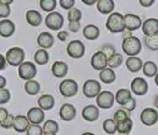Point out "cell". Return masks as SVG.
<instances>
[{
  "mask_svg": "<svg viewBox=\"0 0 158 135\" xmlns=\"http://www.w3.org/2000/svg\"><path fill=\"white\" fill-rule=\"evenodd\" d=\"M106 26L109 32L112 33H118L123 32L126 29L125 27V21H124V16H122L120 13L113 12L108 17Z\"/></svg>",
  "mask_w": 158,
  "mask_h": 135,
  "instance_id": "cell-1",
  "label": "cell"
},
{
  "mask_svg": "<svg viewBox=\"0 0 158 135\" xmlns=\"http://www.w3.org/2000/svg\"><path fill=\"white\" fill-rule=\"evenodd\" d=\"M122 50L127 56H130V57L139 55L142 51L141 40L135 36L124 38L122 42Z\"/></svg>",
  "mask_w": 158,
  "mask_h": 135,
  "instance_id": "cell-2",
  "label": "cell"
},
{
  "mask_svg": "<svg viewBox=\"0 0 158 135\" xmlns=\"http://www.w3.org/2000/svg\"><path fill=\"white\" fill-rule=\"evenodd\" d=\"M24 58H25V53L22 50V48L19 47H12L8 49L6 54V62L13 67H17V66L19 67L23 63Z\"/></svg>",
  "mask_w": 158,
  "mask_h": 135,
  "instance_id": "cell-3",
  "label": "cell"
},
{
  "mask_svg": "<svg viewBox=\"0 0 158 135\" xmlns=\"http://www.w3.org/2000/svg\"><path fill=\"white\" fill-rule=\"evenodd\" d=\"M64 18L63 16L56 11L49 13L45 18V25L48 29L52 31H58L63 27Z\"/></svg>",
  "mask_w": 158,
  "mask_h": 135,
  "instance_id": "cell-4",
  "label": "cell"
},
{
  "mask_svg": "<svg viewBox=\"0 0 158 135\" xmlns=\"http://www.w3.org/2000/svg\"><path fill=\"white\" fill-rule=\"evenodd\" d=\"M79 90V86L74 80L67 79L59 84V92L65 97L74 96Z\"/></svg>",
  "mask_w": 158,
  "mask_h": 135,
  "instance_id": "cell-5",
  "label": "cell"
},
{
  "mask_svg": "<svg viewBox=\"0 0 158 135\" xmlns=\"http://www.w3.org/2000/svg\"><path fill=\"white\" fill-rule=\"evenodd\" d=\"M67 53L72 58H81L84 56L85 46L83 43L79 40L71 41L67 46Z\"/></svg>",
  "mask_w": 158,
  "mask_h": 135,
  "instance_id": "cell-6",
  "label": "cell"
},
{
  "mask_svg": "<svg viewBox=\"0 0 158 135\" xmlns=\"http://www.w3.org/2000/svg\"><path fill=\"white\" fill-rule=\"evenodd\" d=\"M19 75L22 80L31 81L37 74L36 66L31 62H23L19 67Z\"/></svg>",
  "mask_w": 158,
  "mask_h": 135,
  "instance_id": "cell-7",
  "label": "cell"
},
{
  "mask_svg": "<svg viewBox=\"0 0 158 135\" xmlns=\"http://www.w3.org/2000/svg\"><path fill=\"white\" fill-rule=\"evenodd\" d=\"M83 95L88 98H94L101 92V85L95 80H88L83 84Z\"/></svg>",
  "mask_w": 158,
  "mask_h": 135,
  "instance_id": "cell-8",
  "label": "cell"
},
{
  "mask_svg": "<svg viewBox=\"0 0 158 135\" xmlns=\"http://www.w3.org/2000/svg\"><path fill=\"white\" fill-rule=\"evenodd\" d=\"M92 67L96 70H103L108 66V57L103 51H97L94 53L91 59Z\"/></svg>",
  "mask_w": 158,
  "mask_h": 135,
  "instance_id": "cell-9",
  "label": "cell"
},
{
  "mask_svg": "<svg viewBox=\"0 0 158 135\" xmlns=\"http://www.w3.org/2000/svg\"><path fill=\"white\" fill-rule=\"evenodd\" d=\"M114 95L109 91H104L99 94V95L96 97V104L98 108H101L103 109H109L114 105Z\"/></svg>",
  "mask_w": 158,
  "mask_h": 135,
  "instance_id": "cell-10",
  "label": "cell"
},
{
  "mask_svg": "<svg viewBox=\"0 0 158 135\" xmlns=\"http://www.w3.org/2000/svg\"><path fill=\"white\" fill-rule=\"evenodd\" d=\"M158 120V112L154 108H145L141 113V121L146 126H153Z\"/></svg>",
  "mask_w": 158,
  "mask_h": 135,
  "instance_id": "cell-11",
  "label": "cell"
},
{
  "mask_svg": "<svg viewBox=\"0 0 158 135\" xmlns=\"http://www.w3.org/2000/svg\"><path fill=\"white\" fill-rule=\"evenodd\" d=\"M131 91L136 95H144L148 92V83L147 82L141 77L133 79L131 84Z\"/></svg>",
  "mask_w": 158,
  "mask_h": 135,
  "instance_id": "cell-12",
  "label": "cell"
},
{
  "mask_svg": "<svg viewBox=\"0 0 158 135\" xmlns=\"http://www.w3.org/2000/svg\"><path fill=\"white\" fill-rule=\"evenodd\" d=\"M124 21H125L126 29L129 30L130 32L136 31L140 29L141 26L143 27V22H142L141 18L135 14H131V13L126 14L124 16Z\"/></svg>",
  "mask_w": 158,
  "mask_h": 135,
  "instance_id": "cell-13",
  "label": "cell"
},
{
  "mask_svg": "<svg viewBox=\"0 0 158 135\" xmlns=\"http://www.w3.org/2000/svg\"><path fill=\"white\" fill-rule=\"evenodd\" d=\"M44 112L40 108H31L27 113V118L31 124L35 125H39L42 122H44Z\"/></svg>",
  "mask_w": 158,
  "mask_h": 135,
  "instance_id": "cell-14",
  "label": "cell"
},
{
  "mask_svg": "<svg viewBox=\"0 0 158 135\" xmlns=\"http://www.w3.org/2000/svg\"><path fill=\"white\" fill-rule=\"evenodd\" d=\"M142 29L145 36H153L158 34V19L155 18L146 19L143 22Z\"/></svg>",
  "mask_w": 158,
  "mask_h": 135,
  "instance_id": "cell-15",
  "label": "cell"
},
{
  "mask_svg": "<svg viewBox=\"0 0 158 135\" xmlns=\"http://www.w3.org/2000/svg\"><path fill=\"white\" fill-rule=\"evenodd\" d=\"M59 116L64 121H70L76 117V109L71 104H64L60 108Z\"/></svg>",
  "mask_w": 158,
  "mask_h": 135,
  "instance_id": "cell-16",
  "label": "cell"
},
{
  "mask_svg": "<svg viewBox=\"0 0 158 135\" xmlns=\"http://www.w3.org/2000/svg\"><path fill=\"white\" fill-rule=\"evenodd\" d=\"M82 118L89 122H94L99 118V109L94 105L85 107L81 112Z\"/></svg>",
  "mask_w": 158,
  "mask_h": 135,
  "instance_id": "cell-17",
  "label": "cell"
},
{
  "mask_svg": "<svg viewBox=\"0 0 158 135\" xmlns=\"http://www.w3.org/2000/svg\"><path fill=\"white\" fill-rule=\"evenodd\" d=\"M37 44L43 49L51 48L54 44V37L51 33H49L47 32H44L38 35Z\"/></svg>",
  "mask_w": 158,
  "mask_h": 135,
  "instance_id": "cell-18",
  "label": "cell"
},
{
  "mask_svg": "<svg viewBox=\"0 0 158 135\" xmlns=\"http://www.w3.org/2000/svg\"><path fill=\"white\" fill-rule=\"evenodd\" d=\"M30 126V121L27 117L19 115L15 117L14 123H13V129L18 133H24L27 132L28 128Z\"/></svg>",
  "mask_w": 158,
  "mask_h": 135,
  "instance_id": "cell-19",
  "label": "cell"
},
{
  "mask_svg": "<svg viewBox=\"0 0 158 135\" xmlns=\"http://www.w3.org/2000/svg\"><path fill=\"white\" fill-rule=\"evenodd\" d=\"M15 32V24L9 19L0 21V34L2 37H10Z\"/></svg>",
  "mask_w": 158,
  "mask_h": 135,
  "instance_id": "cell-20",
  "label": "cell"
},
{
  "mask_svg": "<svg viewBox=\"0 0 158 135\" xmlns=\"http://www.w3.org/2000/svg\"><path fill=\"white\" fill-rule=\"evenodd\" d=\"M68 65L63 61H56L52 66V73L56 78H63L68 73Z\"/></svg>",
  "mask_w": 158,
  "mask_h": 135,
  "instance_id": "cell-21",
  "label": "cell"
},
{
  "mask_svg": "<svg viewBox=\"0 0 158 135\" xmlns=\"http://www.w3.org/2000/svg\"><path fill=\"white\" fill-rule=\"evenodd\" d=\"M126 67L131 72H138L143 68V63L140 57H131L126 60Z\"/></svg>",
  "mask_w": 158,
  "mask_h": 135,
  "instance_id": "cell-22",
  "label": "cell"
},
{
  "mask_svg": "<svg viewBox=\"0 0 158 135\" xmlns=\"http://www.w3.org/2000/svg\"><path fill=\"white\" fill-rule=\"evenodd\" d=\"M38 106L43 110H50L55 106V99L51 95H43L38 99Z\"/></svg>",
  "mask_w": 158,
  "mask_h": 135,
  "instance_id": "cell-23",
  "label": "cell"
},
{
  "mask_svg": "<svg viewBox=\"0 0 158 135\" xmlns=\"http://www.w3.org/2000/svg\"><path fill=\"white\" fill-rule=\"evenodd\" d=\"M26 20L31 26L37 27L42 23L43 18H42V15L38 11H36V10H29L26 13Z\"/></svg>",
  "mask_w": 158,
  "mask_h": 135,
  "instance_id": "cell-24",
  "label": "cell"
},
{
  "mask_svg": "<svg viewBox=\"0 0 158 135\" xmlns=\"http://www.w3.org/2000/svg\"><path fill=\"white\" fill-rule=\"evenodd\" d=\"M83 35L86 39L90 40V41H94V40H96L99 35H100V30L98 27H96L95 25H93V24H89L87 26L84 27L83 31Z\"/></svg>",
  "mask_w": 158,
  "mask_h": 135,
  "instance_id": "cell-25",
  "label": "cell"
},
{
  "mask_svg": "<svg viewBox=\"0 0 158 135\" xmlns=\"http://www.w3.org/2000/svg\"><path fill=\"white\" fill-rule=\"evenodd\" d=\"M132 98L131 93L128 89H119L116 94V101L121 107L125 106Z\"/></svg>",
  "mask_w": 158,
  "mask_h": 135,
  "instance_id": "cell-26",
  "label": "cell"
},
{
  "mask_svg": "<svg viewBox=\"0 0 158 135\" xmlns=\"http://www.w3.org/2000/svg\"><path fill=\"white\" fill-rule=\"evenodd\" d=\"M97 9L102 14L111 13L115 7V3L113 0H99L96 3Z\"/></svg>",
  "mask_w": 158,
  "mask_h": 135,
  "instance_id": "cell-27",
  "label": "cell"
},
{
  "mask_svg": "<svg viewBox=\"0 0 158 135\" xmlns=\"http://www.w3.org/2000/svg\"><path fill=\"white\" fill-rule=\"evenodd\" d=\"M99 77H100V80L104 83L110 84V83H112V82H115V80H116V73H115V71L112 69H110V68L107 69L106 68V69L103 70L100 72Z\"/></svg>",
  "mask_w": 158,
  "mask_h": 135,
  "instance_id": "cell-28",
  "label": "cell"
},
{
  "mask_svg": "<svg viewBox=\"0 0 158 135\" xmlns=\"http://www.w3.org/2000/svg\"><path fill=\"white\" fill-rule=\"evenodd\" d=\"M118 125V133L121 135H129V133L131 132L132 130V126H133V122L131 120V119H128L124 121H121L119 123H117Z\"/></svg>",
  "mask_w": 158,
  "mask_h": 135,
  "instance_id": "cell-29",
  "label": "cell"
},
{
  "mask_svg": "<svg viewBox=\"0 0 158 135\" xmlns=\"http://www.w3.org/2000/svg\"><path fill=\"white\" fill-rule=\"evenodd\" d=\"M34 61L38 65H45L49 61V54L45 49H39L34 54Z\"/></svg>",
  "mask_w": 158,
  "mask_h": 135,
  "instance_id": "cell-30",
  "label": "cell"
},
{
  "mask_svg": "<svg viewBox=\"0 0 158 135\" xmlns=\"http://www.w3.org/2000/svg\"><path fill=\"white\" fill-rule=\"evenodd\" d=\"M143 73L145 76L152 78L157 75V66L153 61H146L143 64Z\"/></svg>",
  "mask_w": 158,
  "mask_h": 135,
  "instance_id": "cell-31",
  "label": "cell"
},
{
  "mask_svg": "<svg viewBox=\"0 0 158 135\" xmlns=\"http://www.w3.org/2000/svg\"><path fill=\"white\" fill-rule=\"evenodd\" d=\"M24 88H25V91L28 95H35L39 93L40 91V84L38 82L34 81V80H31V81H28L25 85H24Z\"/></svg>",
  "mask_w": 158,
  "mask_h": 135,
  "instance_id": "cell-32",
  "label": "cell"
},
{
  "mask_svg": "<svg viewBox=\"0 0 158 135\" xmlns=\"http://www.w3.org/2000/svg\"><path fill=\"white\" fill-rule=\"evenodd\" d=\"M44 133H52V134H56L59 132V126L56 121L55 120H47L44 122V127H43Z\"/></svg>",
  "mask_w": 158,
  "mask_h": 135,
  "instance_id": "cell-33",
  "label": "cell"
},
{
  "mask_svg": "<svg viewBox=\"0 0 158 135\" xmlns=\"http://www.w3.org/2000/svg\"><path fill=\"white\" fill-rule=\"evenodd\" d=\"M103 129L107 134H115L118 132V125L114 120L107 119L103 123Z\"/></svg>",
  "mask_w": 158,
  "mask_h": 135,
  "instance_id": "cell-34",
  "label": "cell"
},
{
  "mask_svg": "<svg viewBox=\"0 0 158 135\" xmlns=\"http://www.w3.org/2000/svg\"><path fill=\"white\" fill-rule=\"evenodd\" d=\"M144 44L146 47L152 51H157L158 50V34L153 35V36H145Z\"/></svg>",
  "mask_w": 158,
  "mask_h": 135,
  "instance_id": "cell-35",
  "label": "cell"
},
{
  "mask_svg": "<svg viewBox=\"0 0 158 135\" xmlns=\"http://www.w3.org/2000/svg\"><path fill=\"white\" fill-rule=\"evenodd\" d=\"M123 62V57L120 54H115L113 56H111L110 57H108V66L110 67V69H116L118 68Z\"/></svg>",
  "mask_w": 158,
  "mask_h": 135,
  "instance_id": "cell-36",
  "label": "cell"
},
{
  "mask_svg": "<svg viewBox=\"0 0 158 135\" xmlns=\"http://www.w3.org/2000/svg\"><path fill=\"white\" fill-rule=\"evenodd\" d=\"M40 6L43 10L46 12H54L53 10L56 7V0H41Z\"/></svg>",
  "mask_w": 158,
  "mask_h": 135,
  "instance_id": "cell-37",
  "label": "cell"
},
{
  "mask_svg": "<svg viewBox=\"0 0 158 135\" xmlns=\"http://www.w3.org/2000/svg\"><path fill=\"white\" fill-rule=\"evenodd\" d=\"M81 17H82L81 11L78 8H75V7L70 9L68 13V20L69 22L80 21L81 19Z\"/></svg>",
  "mask_w": 158,
  "mask_h": 135,
  "instance_id": "cell-38",
  "label": "cell"
},
{
  "mask_svg": "<svg viewBox=\"0 0 158 135\" xmlns=\"http://www.w3.org/2000/svg\"><path fill=\"white\" fill-rule=\"evenodd\" d=\"M128 119H130V114L126 110H124V109H118L114 114V120L117 123H119L121 121H124V120H126Z\"/></svg>",
  "mask_w": 158,
  "mask_h": 135,
  "instance_id": "cell-39",
  "label": "cell"
},
{
  "mask_svg": "<svg viewBox=\"0 0 158 135\" xmlns=\"http://www.w3.org/2000/svg\"><path fill=\"white\" fill-rule=\"evenodd\" d=\"M26 133L27 135H44V130L40 125L31 124L29 126Z\"/></svg>",
  "mask_w": 158,
  "mask_h": 135,
  "instance_id": "cell-40",
  "label": "cell"
},
{
  "mask_svg": "<svg viewBox=\"0 0 158 135\" xmlns=\"http://www.w3.org/2000/svg\"><path fill=\"white\" fill-rule=\"evenodd\" d=\"M10 14V7L7 4L4 3L3 1L0 2V17L2 19L8 17Z\"/></svg>",
  "mask_w": 158,
  "mask_h": 135,
  "instance_id": "cell-41",
  "label": "cell"
},
{
  "mask_svg": "<svg viewBox=\"0 0 158 135\" xmlns=\"http://www.w3.org/2000/svg\"><path fill=\"white\" fill-rule=\"evenodd\" d=\"M10 100V93L7 89L0 90V105H4Z\"/></svg>",
  "mask_w": 158,
  "mask_h": 135,
  "instance_id": "cell-42",
  "label": "cell"
},
{
  "mask_svg": "<svg viewBox=\"0 0 158 135\" xmlns=\"http://www.w3.org/2000/svg\"><path fill=\"white\" fill-rule=\"evenodd\" d=\"M14 120H15V117L13 115H8V117L0 123L1 127L4 128V129H10V128H13V123H14Z\"/></svg>",
  "mask_w": 158,
  "mask_h": 135,
  "instance_id": "cell-43",
  "label": "cell"
},
{
  "mask_svg": "<svg viewBox=\"0 0 158 135\" xmlns=\"http://www.w3.org/2000/svg\"><path fill=\"white\" fill-rule=\"evenodd\" d=\"M59 4L64 9H72L75 4V0H60Z\"/></svg>",
  "mask_w": 158,
  "mask_h": 135,
  "instance_id": "cell-44",
  "label": "cell"
},
{
  "mask_svg": "<svg viewBox=\"0 0 158 135\" xmlns=\"http://www.w3.org/2000/svg\"><path fill=\"white\" fill-rule=\"evenodd\" d=\"M122 108H123L124 110H126V111H129V112L133 111V110L136 108V100L132 97V98H131L125 106H123Z\"/></svg>",
  "mask_w": 158,
  "mask_h": 135,
  "instance_id": "cell-45",
  "label": "cell"
},
{
  "mask_svg": "<svg viewBox=\"0 0 158 135\" xmlns=\"http://www.w3.org/2000/svg\"><path fill=\"white\" fill-rule=\"evenodd\" d=\"M101 51H103L107 56V57H110L111 56H113V55L116 54L115 48L112 45H110V44H106L105 46H103V48H102Z\"/></svg>",
  "mask_w": 158,
  "mask_h": 135,
  "instance_id": "cell-46",
  "label": "cell"
},
{
  "mask_svg": "<svg viewBox=\"0 0 158 135\" xmlns=\"http://www.w3.org/2000/svg\"><path fill=\"white\" fill-rule=\"evenodd\" d=\"M69 29L72 32H77L81 29V24L80 21H75V22H69Z\"/></svg>",
  "mask_w": 158,
  "mask_h": 135,
  "instance_id": "cell-47",
  "label": "cell"
},
{
  "mask_svg": "<svg viewBox=\"0 0 158 135\" xmlns=\"http://www.w3.org/2000/svg\"><path fill=\"white\" fill-rule=\"evenodd\" d=\"M8 112H7V110L6 109V108H1V109H0V121L2 122V121H4L7 117H8Z\"/></svg>",
  "mask_w": 158,
  "mask_h": 135,
  "instance_id": "cell-48",
  "label": "cell"
},
{
  "mask_svg": "<svg viewBox=\"0 0 158 135\" xmlns=\"http://www.w3.org/2000/svg\"><path fill=\"white\" fill-rule=\"evenodd\" d=\"M68 36H69V34H68V32L66 31H61V32H59L57 33V38L62 42H65L67 40Z\"/></svg>",
  "mask_w": 158,
  "mask_h": 135,
  "instance_id": "cell-49",
  "label": "cell"
},
{
  "mask_svg": "<svg viewBox=\"0 0 158 135\" xmlns=\"http://www.w3.org/2000/svg\"><path fill=\"white\" fill-rule=\"evenodd\" d=\"M139 2L143 6H151L155 3L154 0H148V1L147 0H140Z\"/></svg>",
  "mask_w": 158,
  "mask_h": 135,
  "instance_id": "cell-50",
  "label": "cell"
},
{
  "mask_svg": "<svg viewBox=\"0 0 158 135\" xmlns=\"http://www.w3.org/2000/svg\"><path fill=\"white\" fill-rule=\"evenodd\" d=\"M0 82H1V83H0V90L1 89H5L4 87L6 85V79H5L4 76H0Z\"/></svg>",
  "mask_w": 158,
  "mask_h": 135,
  "instance_id": "cell-51",
  "label": "cell"
},
{
  "mask_svg": "<svg viewBox=\"0 0 158 135\" xmlns=\"http://www.w3.org/2000/svg\"><path fill=\"white\" fill-rule=\"evenodd\" d=\"M1 59H2V67H1V69L4 70L5 69V65H6V60H5L4 56H2V55H1Z\"/></svg>",
  "mask_w": 158,
  "mask_h": 135,
  "instance_id": "cell-52",
  "label": "cell"
},
{
  "mask_svg": "<svg viewBox=\"0 0 158 135\" xmlns=\"http://www.w3.org/2000/svg\"><path fill=\"white\" fill-rule=\"evenodd\" d=\"M82 2L83 3H85L86 5H93V4H94V3H97L96 1H86V0H82Z\"/></svg>",
  "mask_w": 158,
  "mask_h": 135,
  "instance_id": "cell-53",
  "label": "cell"
},
{
  "mask_svg": "<svg viewBox=\"0 0 158 135\" xmlns=\"http://www.w3.org/2000/svg\"><path fill=\"white\" fill-rule=\"evenodd\" d=\"M155 105H156V108L158 109V95L156 97V100H155Z\"/></svg>",
  "mask_w": 158,
  "mask_h": 135,
  "instance_id": "cell-54",
  "label": "cell"
},
{
  "mask_svg": "<svg viewBox=\"0 0 158 135\" xmlns=\"http://www.w3.org/2000/svg\"><path fill=\"white\" fill-rule=\"evenodd\" d=\"M155 82H156V84L158 86V73L157 75L156 76V78H155Z\"/></svg>",
  "mask_w": 158,
  "mask_h": 135,
  "instance_id": "cell-55",
  "label": "cell"
},
{
  "mask_svg": "<svg viewBox=\"0 0 158 135\" xmlns=\"http://www.w3.org/2000/svg\"><path fill=\"white\" fill-rule=\"evenodd\" d=\"M81 135H95V134H94V133H82Z\"/></svg>",
  "mask_w": 158,
  "mask_h": 135,
  "instance_id": "cell-56",
  "label": "cell"
},
{
  "mask_svg": "<svg viewBox=\"0 0 158 135\" xmlns=\"http://www.w3.org/2000/svg\"><path fill=\"white\" fill-rule=\"evenodd\" d=\"M44 135H56V134H52V133H44Z\"/></svg>",
  "mask_w": 158,
  "mask_h": 135,
  "instance_id": "cell-57",
  "label": "cell"
}]
</instances>
